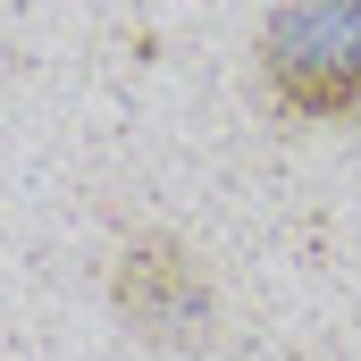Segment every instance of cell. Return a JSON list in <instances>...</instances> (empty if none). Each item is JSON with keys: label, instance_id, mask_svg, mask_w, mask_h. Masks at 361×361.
<instances>
[{"label": "cell", "instance_id": "obj_1", "mask_svg": "<svg viewBox=\"0 0 361 361\" xmlns=\"http://www.w3.org/2000/svg\"><path fill=\"white\" fill-rule=\"evenodd\" d=\"M261 92L286 126L361 118V0H277L261 17Z\"/></svg>", "mask_w": 361, "mask_h": 361}, {"label": "cell", "instance_id": "obj_2", "mask_svg": "<svg viewBox=\"0 0 361 361\" xmlns=\"http://www.w3.org/2000/svg\"><path fill=\"white\" fill-rule=\"evenodd\" d=\"M109 302H118V319L143 336V345H202L210 336V269H202V252L177 244V235H126L118 244V261H109Z\"/></svg>", "mask_w": 361, "mask_h": 361}]
</instances>
